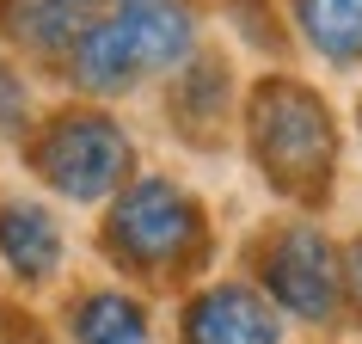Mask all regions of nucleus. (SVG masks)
Masks as SVG:
<instances>
[{
  "label": "nucleus",
  "instance_id": "f8f14e48",
  "mask_svg": "<svg viewBox=\"0 0 362 344\" xmlns=\"http://www.w3.org/2000/svg\"><path fill=\"white\" fill-rule=\"evenodd\" d=\"M37 123V105H31V80H25L19 56L0 50V135L25 142V130Z\"/></svg>",
  "mask_w": 362,
  "mask_h": 344
},
{
  "label": "nucleus",
  "instance_id": "6e6552de",
  "mask_svg": "<svg viewBox=\"0 0 362 344\" xmlns=\"http://www.w3.org/2000/svg\"><path fill=\"white\" fill-rule=\"evenodd\" d=\"M80 25H86V13L74 0H0V50L43 62V68H56L68 56Z\"/></svg>",
  "mask_w": 362,
  "mask_h": 344
},
{
  "label": "nucleus",
  "instance_id": "0eeeda50",
  "mask_svg": "<svg viewBox=\"0 0 362 344\" xmlns=\"http://www.w3.org/2000/svg\"><path fill=\"white\" fill-rule=\"evenodd\" d=\"M62 258H68V240H62V222L49 203L37 197H0V265L13 270L25 289L56 283Z\"/></svg>",
  "mask_w": 362,
  "mask_h": 344
},
{
  "label": "nucleus",
  "instance_id": "9d476101",
  "mask_svg": "<svg viewBox=\"0 0 362 344\" xmlns=\"http://www.w3.org/2000/svg\"><path fill=\"white\" fill-rule=\"evenodd\" d=\"M166 80H172L166 86V117L191 135V142H209V130L221 123V111H228V62L197 50V56L185 62V68H172Z\"/></svg>",
  "mask_w": 362,
  "mask_h": 344
},
{
  "label": "nucleus",
  "instance_id": "2eb2a0df",
  "mask_svg": "<svg viewBox=\"0 0 362 344\" xmlns=\"http://www.w3.org/2000/svg\"><path fill=\"white\" fill-rule=\"evenodd\" d=\"M356 123H362V105H356Z\"/></svg>",
  "mask_w": 362,
  "mask_h": 344
},
{
  "label": "nucleus",
  "instance_id": "39448f33",
  "mask_svg": "<svg viewBox=\"0 0 362 344\" xmlns=\"http://www.w3.org/2000/svg\"><path fill=\"white\" fill-rule=\"evenodd\" d=\"M252 270H258V295L276 314L307 326L338 320L344 307V270H338V246L325 240L313 222H283L252 240Z\"/></svg>",
  "mask_w": 362,
  "mask_h": 344
},
{
  "label": "nucleus",
  "instance_id": "f257e3e1",
  "mask_svg": "<svg viewBox=\"0 0 362 344\" xmlns=\"http://www.w3.org/2000/svg\"><path fill=\"white\" fill-rule=\"evenodd\" d=\"M197 38H203V25H197L191 0H129L111 13H86L56 74L74 86V98L111 105L148 80H166L172 68H185L197 56Z\"/></svg>",
  "mask_w": 362,
  "mask_h": 344
},
{
  "label": "nucleus",
  "instance_id": "20e7f679",
  "mask_svg": "<svg viewBox=\"0 0 362 344\" xmlns=\"http://www.w3.org/2000/svg\"><path fill=\"white\" fill-rule=\"evenodd\" d=\"M19 148H25V166H31V178L43 191L62 197V203H80V210H105L135 178V135L123 130L117 111L93 105V98L43 111L25 130Z\"/></svg>",
  "mask_w": 362,
  "mask_h": 344
},
{
  "label": "nucleus",
  "instance_id": "423d86ee",
  "mask_svg": "<svg viewBox=\"0 0 362 344\" xmlns=\"http://www.w3.org/2000/svg\"><path fill=\"white\" fill-rule=\"evenodd\" d=\"M178 344H283V314L252 283H203L178 314Z\"/></svg>",
  "mask_w": 362,
  "mask_h": 344
},
{
  "label": "nucleus",
  "instance_id": "f03ea898",
  "mask_svg": "<svg viewBox=\"0 0 362 344\" xmlns=\"http://www.w3.org/2000/svg\"><path fill=\"white\" fill-rule=\"evenodd\" d=\"M98 252L111 258V270L135 277V283L191 277L209 258V210L172 172H135L129 185L105 203Z\"/></svg>",
  "mask_w": 362,
  "mask_h": 344
},
{
  "label": "nucleus",
  "instance_id": "1a4fd4ad",
  "mask_svg": "<svg viewBox=\"0 0 362 344\" xmlns=\"http://www.w3.org/2000/svg\"><path fill=\"white\" fill-rule=\"evenodd\" d=\"M62 326H68V344H153L148 302L117 283L80 289L68 302V314H62Z\"/></svg>",
  "mask_w": 362,
  "mask_h": 344
},
{
  "label": "nucleus",
  "instance_id": "ddd939ff",
  "mask_svg": "<svg viewBox=\"0 0 362 344\" xmlns=\"http://www.w3.org/2000/svg\"><path fill=\"white\" fill-rule=\"evenodd\" d=\"M338 270H344V302H350V307L362 314V234L338 252Z\"/></svg>",
  "mask_w": 362,
  "mask_h": 344
},
{
  "label": "nucleus",
  "instance_id": "7ed1b4c3",
  "mask_svg": "<svg viewBox=\"0 0 362 344\" xmlns=\"http://www.w3.org/2000/svg\"><path fill=\"white\" fill-rule=\"evenodd\" d=\"M246 148L264 185L288 203H320L338 172V123L313 86L288 74H264L246 93Z\"/></svg>",
  "mask_w": 362,
  "mask_h": 344
},
{
  "label": "nucleus",
  "instance_id": "4468645a",
  "mask_svg": "<svg viewBox=\"0 0 362 344\" xmlns=\"http://www.w3.org/2000/svg\"><path fill=\"white\" fill-rule=\"evenodd\" d=\"M80 13H111V6H129V0H74Z\"/></svg>",
  "mask_w": 362,
  "mask_h": 344
},
{
  "label": "nucleus",
  "instance_id": "9b49d317",
  "mask_svg": "<svg viewBox=\"0 0 362 344\" xmlns=\"http://www.w3.org/2000/svg\"><path fill=\"white\" fill-rule=\"evenodd\" d=\"M301 38L325 62H362V0H288Z\"/></svg>",
  "mask_w": 362,
  "mask_h": 344
}]
</instances>
